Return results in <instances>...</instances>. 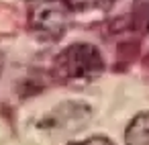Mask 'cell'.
<instances>
[{
  "instance_id": "obj_1",
  "label": "cell",
  "mask_w": 149,
  "mask_h": 145,
  "mask_svg": "<svg viewBox=\"0 0 149 145\" xmlns=\"http://www.w3.org/2000/svg\"><path fill=\"white\" fill-rule=\"evenodd\" d=\"M53 76L65 84H86L102 76L104 57L94 43H72L53 59Z\"/></svg>"
},
{
  "instance_id": "obj_2",
  "label": "cell",
  "mask_w": 149,
  "mask_h": 145,
  "mask_svg": "<svg viewBox=\"0 0 149 145\" xmlns=\"http://www.w3.org/2000/svg\"><path fill=\"white\" fill-rule=\"evenodd\" d=\"M72 8L63 0H29L27 23L35 37L43 41L61 39L72 25Z\"/></svg>"
},
{
  "instance_id": "obj_3",
  "label": "cell",
  "mask_w": 149,
  "mask_h": 145,
  "mask_svg": "<svg viewBox=\"0 0 149 145\" xmlns=\"http://www.w3.org/2000/svg\"><path fill=\"white\" fill-rule=\"evenodd\" d=\"M92 106L84 100H63L49 108L39 121L37 129L47 135H72L82 131L92 119Z\"/></svg>"
},
{
  "instance_id": "obj_4",
  "label": "cell",
  "mask_w": 149,
  "mask_h": 145,
  "mask_svg": "<svg viewBox=\"0 0 149 145\" xmlns=\"http://www.w3.org/2000/svg\"><path fill=\"white\" fill-rule=\"evenodd\" d=\"M125 145H149V110L131 119L125 131Z\"/></svg>"
},
{
  "instance_id": "obj_5",
  "label": "cell",
  "mask_w": 149,
  "mask_h": 145,
  "mask_svg": "<svg viewBox=\"0 0 149 145\" xmlns=\"http://www.w3.org/2000/svg\"><path fill=\"white\" fill-rule=\"evenodd\" d=\"M72 13H90V10H110L123 0H63Z\"/></svg>"
},
{
  "instance_id": "obj_6",
  "label": "cell",
  "mask_w": 149,
  "mask_h": 145,
  "mask_svg": "<svg viewBox=\"0 0 149 145\" xmlns=\"http://www.w3.org/2000/svg\"><path fill=\"white\" fill-rule=\"evenodd\" d=\"M68 145H114V141L108 139L106 135H92V137H86L82 141H70Z\"/></svg>"
},
{
  "instance_id": "obj_7",
  "label": "cell",
  "mask_w": 149,
  "mask_h": 145,
  "mask_svg": "<svg viewBox=\"0 0 149 145\" xmlns=\"http://www.w3.org/2000/svg\"><path fill=\"white\" fill-rule=\"evenodd\" d=\"M2 70H4V55L0 53V76H2Z\"/></svg>"
}]
</instances>
